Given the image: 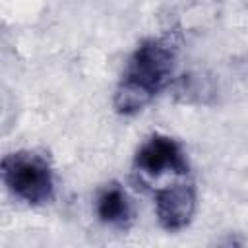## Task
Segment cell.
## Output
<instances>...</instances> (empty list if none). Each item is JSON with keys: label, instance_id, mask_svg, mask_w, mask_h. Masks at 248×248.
Here are the masks:
<instances>
[{"label": "cell", "instance_id": "2", "mask_svg": "<svg viewBox=\"0 0 248 248\" xmlns=\"http://www.w3.org/2000/svg\"><path fill=\"white\" fill-rule=\"evenodd\" d=\"M2 180L12 196L43 205L54 196V176L48 161L35 151H16L2 159Z\"/></svg>", "mask_w": 248, "mask_h": 248}, {"label": "cell", "instance_id": "3", "mask_svg": "<svg viewBox=\"0 0 248 248\" xmlns=\"http://www.w3.org/2000/svg\"><path fill=\"white\" fill-rule=\"evenodd\" d=\"M134 172L143 184H149L165 174L186 176L190 167L176 140L155 134L138 149L134 157Z\"/></svg>", "mask_w": 248, "mask_h": 248}, {"label": "cell", "instance_id": "1", "mask_svg": "<svg viewBox=\"0 0 248 248\" xmlns=\"http://www.w3.org/2000/svg\"><path fill=\"white\" fill-rule=\"evenodd\" d=\"M176 41L169 35L145 39L128 58L114 91L116 112L130 116L147 107L170 83L176 70Z\"/></svg>", "mask_w": 248, "mask_h": 248}, {"label": "cell", "instance_id": "5", "mask_svg": "<svg viewBox=\"0 0 248 248\" xmlns=\"http://www.w3.org/2000/svg\"><path fill=\"white\" fill-rule=\"evenodd\" d=\"M95 211L101 223L112 227V229H122L126 231L132 225L134 211L132 203L126 196V192L118 184H107L95 202Z\"/></svg>", "mask_w": 248, "mask_h": 248}, {"label": "cell", "instance_id": "4", "mask_svg": "<svg viewBox=\"0 0 248 248\" xmlns=\"http://www.w3.org/2000/svg\"><path fill=\"white\" fill-rule=\"evenodd\" d=\"M157 219L167 231L184 229L196 213V188L192 182H172L155 190Z\"/></svg>", "mask_w": 248, "mask_h": 248}]
</instances>
